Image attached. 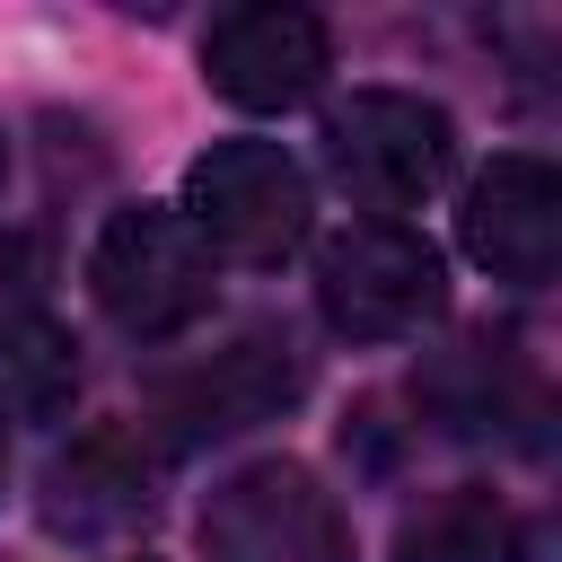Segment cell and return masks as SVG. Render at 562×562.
Instances as JSON below:
<instances>
[{"instance_id":"cell-7","label":"cell","mask_w":562,"mask_h":562,"mask_svg":"<svg viewBox=\"0 0 562 562\" xmlns=\"http://www.w3.org/2000/svg\"><path fill=\"white\" fill-rule=\"evenodd\" d=\"M334 44H325V18L316 9H290V0H255V9H228L211 18L202 35V79L246 105V114H281V105H307L316 79H325Z\"/></svg>"},{"instance_id":"cell-5","label":"cell","mask_w":562,"mask_h":562,"mask_svg":"<svg viewBox=\"0 0 562 562\" xmlns=\"http://www.w3.org/2000/svg\"><path fill=\"white\" fill-rule=\"evenodd\" d=\"M202 553L211 562H351V518L307 465L263 457V465H237L228 483H211Z\"/></svg>"},{"instance_id":"cell-8","label":"cell","mask_w":562,"mask_h":562,"mask_svg":"<svg viewBox=\"0 0 562 562\" xmlns=\"http://www.w3.org/2000/svg\"><path fill=\"white\" fill-rule=\"evenodd\" d=\"M457 246L492 272V281H553L562 263V176L527 149H501L474 184H465V211H457Z\"/></svg>"},{"instance_id":"cell-6","label":"cell","mask_w":562,"mask_h":562,"mask_svg":"<svg viewBox=\"0 0 562 562\" xmlns=\"http://www.w3.org/2000/svg\"><path fill=\"white\" fill-rule=\"evenodd\" d=\"M307 395V360L290 351V334H228L220 351H202L193 369L158 378L149 422L167 430V448H202V439H237L255 422H281Z\"/></svg>"},{"instance_id":"cell-10","label":"cell","mask_w":562,"mask_h":562,"mask_svg":"<svg viewBox=\"0 0 562 562\" xmlns=\"http://www.w3.org/2000/svg\"><path fill=\"white\" fill-rule=\"evenodd\" d=\"M132 509H149V492H140V474L123 465V439H79V448L44 474V518H53L61 536H105V527H123Z\"/></svg>"},{"instance_id":"cell-1","label":"cell","mask_w":562,"mask_h":562,"mask_svg":"<svg viewBox=\"0 0 562 562\" xmlns=\"http://www.w3.org/2000/svg\"><path fill=\"white\" fill-rule=\"evenodd\" d=\"M316 307L342 342H413L448 307V263L404 220H351L316 246Z\"/></svg>"},{"instance_id":"cell-4","label":"cell","mask_w":562,"mask_h":562,"mask_svg":"<svg viewBox=\"0 0 562 562\" xmlns=\"http://www.w3.org/2000/svg\"><path fill=\"white\" fill-rule=\"evenodd\" d=\"M325 167L360 211H413L457 167V123L404 88H351L325 114Z\"/></svg>"},{"instance_id":"cell-2","label":"cell","mask_w":562,"mask_h":562,"mask_svg":"<svg viewBox=\"0 0 562 562\" xmlns=\"http://www.w3.org/2000/svg\"><path fill=\"white\" fill-rule=\"evenodd\" d=\"M88 290L105 307L114 334L132 342H167L184 325L211 316V246L184 228V211H114L97 228V255H88Z\"/></svg>"},{"instance_id":"cell-11","label":"cell","mask_w":562,"mask_h":562,"mask_svg":"<svg viewBox=\"0 0 562 562\" xmlns=\"http://www.w3.org/2000/svg\"><path fill=\"white\" fill-rule=\"evenodd\" d=\"M70 404V342L44 316H0V413H61Z\"/></svg>"},{"instance_id":"cell-12","label":"cell","mask_w":562,"mask_h":562,"mask_svg":"<svg viewBox=\"0 0 562 562\" xmlns=\"http://www.w3.org/2000/svg\"><path fill=\"white\" fill-rule=\"evenodd\" d=\"M0 184H9V140H0Z\"/></svg>"},{"instance_id":"cell-9","label":"cell","mask_w":562,"mask_h":562,"mask_svg":"<svg viewBox=\"0 0 562 562\" xmlns=\"http://www.w3.org/2000/svg\"><path fill=\"white\" fill-rule=\"evenodd\" d=\"M395 562H527V518L501 492L457 483L395 527Z\"/></svg>"},{"instance_id":"cell-13","label":"cell","mask_w":562,"mask_h":562,"mask_svg":"<svg viewBox=\"0 0 562 562\" xmlns=\"http://www.w3.org/2000/svg\"><path fill=\"white\" fill-rule=\"evenodd\" d=\"M0 474H9V430H0Z\"/></svg>"},{"instance_id":"cell-3","label":"cell","mask_w":562,"mask_h":562,"mask_svg":"<svg viewBox=\"0 0 562 562\" xmlns=\"http://www.w3.org/2000/svg\"><path fill=\"white\" fill-rule=\"evenodd\" d=\"M307 167L281 149V140H211L193 167H184V228L228 255V263H281L299 237H307Z\"/></svg>"}]
</instances>
